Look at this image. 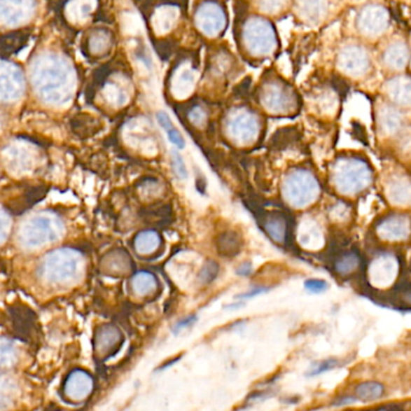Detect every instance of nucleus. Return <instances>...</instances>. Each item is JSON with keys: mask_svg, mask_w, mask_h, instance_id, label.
Returning a JSON list of instances; mask_svg holds the SVG:
<instances>
[{"mask_svg": "<svg viewBox=\"0 0 411 411\" xmlns=\"http://www.w3.org/2000/svg\"><path fill=\"white\" fill-rule=\"evenodd\" d=\"M405 302H407V305H411V293H407V297H405Z\"/></svg>", "mask_w": 411, "mask_h": 411, "instance_id": "obj_38", "label": "nucleus"}, {"mask_svg": "<svg viewBox=\"0 0 411 411\" xmlns=\"http://www.w3.org/2000/svg\"><path fill=\"white\" fill-rule=\"evenodd\" d=\"M263 105L273 112H285L293 109V95L280 87H270L263 92Z\"/></svg>", "mask_w": 411, "mask_h": 411, "instance_id": "obj_12", "label": "nucleus"}, {"mask_svg": "<svg viewBox=\"0 0 411 411\" xmlns=\"http://www.w3.org/2000/svg\"><path fill=\"white\" fill-rule=\"evenodd\" d=\"M160 237L155 231L147 230L139 233L135 238V249L141 255H152L160 246Z\"/></svg>", "mask_w": 411, "mask_h": 411, "instance_id": "obj_17", "label": "nucleus"}, {"mask_svg": "<svg viewBox=\"0 0 411 411\" xmlns=\"http://www.w3.org/2000/svg\"><path fill=\"white\" fill-rule=\"evenodd\" d=\"M390 16L380 5H368L361 10L357 18V27L362 34L377 36L385 32Z\"/></svg>", "mask_w": 411, "mask_h": 411, "instance_id": "obj_7", "label": "nucleus"}, {"mask_svg": "<svg viewBox=\"0 0 411 411\" xmlns=\"http://www.w3.org/2000/svg\"><path fill=\"white\" fill-rule=\"evenodd\" d=\"M386 93L393 105L411 106V77L397 76L386 83Z\"/></svg>", "mask_w": 411, "mask_h": 411, "instance_id": "obj_11", "label": "nucleus"}, {"mask_svg": "<svg viewBox=\"0 0 411 411\" xmlns=\"http://www.w3.org/2000/svg\"><path fill=\"white\" fill-rule=\"evenodd\" d=\"M305 286L312 293H321L328 288L326 280L323 279L305 280Z\"/></svg>", "mask_w": 411, "mask_h": 411, "instance_id": "obj_30", "label": "nucleus"}, {"mask_svg": "<svg viewBox=\"0 0 411 411\" xmlns=\"http://www.w3.org/2000/svg\"><path fill=\"white\" fill-rule=\"evenodd\" d=\"M167 132V136H169V140L171 141V144H174L177 148L182 149L184 148V146H186V141L183 139L182 134L177 130V129H174L172 127L171 130H169Z\"/></svg>", "mask_w": 411, "mask_h": 411, "instance_id": "obj_32", "label": "nucleus"}, {"mask_svg": "<svg viewBox=\"0 0 411 411\" xmlns=\"http://www.w3.org/2000/svg\"><path fill=\"white\" fill-rule=\"evenodd\" d=\"M18 349L10 340L0 338V368L10 367L18 361Z\"/></svg>", "mask_w": 411, "mask_h": 411, "instance_id": "obj_23", "label": "nucleus"}, {"mask_svg": "<svg viewBox=\"0 0 411 411\" xmlns=\"http://www.w3.org/2000/svg\"><path fill=\"white\" fill-rule=\"evenodd\" d=\"M265 291H266V288H255V290H251L249 293H242V295H238L237 298H251V297L261 295V293H265Z\"/></svg>", "mask_w": 411, "mask_h": 411, "instance_id": "obj_36", "label": "nucleus"}, {"mask_svg": "<svg viewBox=\"0 0 411 411\" xmlns=\"http://www.w3.org/2000/svg\"><path fill=\"white\" fill-rule=\"evenodd\" d=\"M360 256L356 253H347L342 255L338 261L335 263V271L340 276H350L360 267Z\"/></svg>", "mask_w": 411, "mask_h": 411, "instance_id": "obj_21", "label": "nucleus"}, {"mask_svg": "<svg viewBox=\"0 0 411 411\" xmlns=\"http://www.w3.org/2000/svg\"><path fill=\"white\" fill-rule=\"evenodd\" d=\"M375 233L387 243H403L411 237V216L407 213L385 216L375 226Z\"/></svg>", "mask_w": 411, "mask_h": 411, "instance_id": "obj_5", "label": "nucleus"}, {"mask_svg": "<svg viewBox=\"0 0 411 411\" xmlns=\"http://www.w3.org/2000/svg\"><path fill=\"white\" fill-rule=\"evenodd\" d=\"M158 288V280L154 274L149 272L137 273L132 280V293L137 296L144 297L155 293Z\"/></svg>", "mask_w": 411, "mask_h": 411, "instance_id": "obj_16", "label": "nucleus"}, {"mask_svg": "<svg viewBox=\"0 0 411 411\" xmlns=\"http://www.w3.org/2000/svg\"><path fill=\"white\" fill-rule=\"evenodd\" d=\"M18 396V386L9 377H0V410L9 407Z\"/></svg>", "mask_w": 411, "mask_h": 411, "instance_id": "obj_20", "label": "nucleus"}, {"mask_svg": "<svg viewBox=\"0 0 411 411\" xmlns=\"http://www.w3.org/2000/svg\"><path fill=\"white\" fill-rule=\"evenodd\" d=\"M93 387V377L85 370L77 369L69 374L64 386V392L69 399H71L74 402H81L92 393Z\"/></svg>", "mask_w": 411, "mask_h": 411, "instance_id": "obj_10", "label": "nucleus"}, {"mask_svg": "<svg viewBox=\"0 0 411 411\" xmlns=\"http://www.w3.org/2000/svg\"><path fill=\"white\" fill-rule=\"evenodd\" d=\"M283 195L293 207H307L320 195V184L310 171L298 169L285 177Z\"/></svg>", "mask_w": 411, "mask_h": 411, "instance_id": "obj_2", "label": "nucleus"}, {"mask_svg": "<svg viewBox=\"0 0 411 411\" xmlns=\"http://www.w3.org/2000/svg\"><path fill=\"white\" fill-rule=\"evenodd\" d=\"M326 0H305L303 4L305 16L313 21L320 20L326 13Z\"/></svg>", "mask_w": 411, "mask_h": 411, "instance_id": "obj_24", "label": "nucleus"}, {"mask_svg": "<svg viewBox=\"0 0 411 411\" xmlns=\"http://www.w3.org/2000/svg\"><path fill=\"white\" fill-rule=\"evenodd\" d=\"M196 321H197V318H196L195 315H190V316H188V318L183 319V320H181V321L177 322V323L174 325V335H179L181 332L184 331L186 328H189V327L193 326Z\"/></svg>", "mask_w": 411, "mask_h": 411, "instance_id": "obj_31", "label": "nucleus"}, {"mask_svg": "<svg viewBox=\"0 0 411 411\" xmlns=\"http://www.w3.org/2000/svg\"><path fill=\"white\" fill-rule=\"evenodd\" d=\"M204 110L202 109H194V110L191 111L190 113H189V119H190V122L195 124V125H201V124L204 123Z\"/></svg>", "mask_w": 411, "mask_h": 411, "instance_id": "obj_34", "label": "nucleus"}, {"mask_svg": "<svg viewBox=\"0 0 411 411\" xmlns=\"http://www.w3.org/2000/svg\"><path fill=\"white\" fill-rule=\"evenodd\" d=\"M350 214H351L350 207H349L348 204H343V202L335 204L332 207L331 212H330V216H331L332 219L335 221H340H340H348L349 218H350Z\"/></svg>", "mask_w": 411, "mask_h": 411, "instance_id": "obj_26", "label": "nucleus"}, {"mask_svg": "<svg viewBox=\"0 0 411 411\" xmlns=\"http://www.w3.org/2000/svg\"><path fill=\"white\" fill-rule=\"evenodd\" d=\"M251 273V263H243L241 267H238L237 274L239 276H249Z\"/></svg>", "mask_w": 411, "mask_h": 411, "instance_id": "obj_37", "label": "nucleus"}, {"mask_svg": "<svg viewBox=\"0 0 411 411\" xmlns=\"http://www.w3.org/2000/svg\"><path fill=\"white\" fill-rule=\"evenodd\" d=\"M28 40H29V33L27 32H13V33L3 35L0 38V55L8 57L13 53H18L26 45Z\"/></svg>", "mask_w": 411, "mask_h": 411, "instance_id": "obj_15", "label": "nucleus"}, {"mask_svg": "<svg viewBox=\"0 0 411 411\" xmlns=\"http://www.w3.org/2000/svg\"><path fill=\"white\" fill-rule=\"evenodd\" d=\"M265 229L274 241L279 242V243L284 241L285 236H286V223H285L284 218L277 216V214L270 216L265 221Z\"/></svg>", "mask_w": 411, "mask_h": 411, "instance_id": "obj_22", "label": "nucleus"}, {"mask_svg": "<svg viewBox=\"0 0 411 411\" xmlns=\"http://www.w3.org/2000/svg\"><path fill=\"white\" fill-rule=\"evenodd\" d=\"M399 274V261L392 253L375 255L368 266V280L377 288H390Z\"/></svg>", "mask_w": 411, "mask_h": 411, "instance_id": "obj_3", "label": "nucleus"}, {"mask_svg": "<svg viewBox=\"0 0 411 411\" xmlns=\"http://www.w3.org/2000/svg\"><path fill=\"white\" fill-rule=\"evenodd\" d=\"M331 181L335 190L342 195L358 196L372 187L373 167L363 158L340 157L332 166Z\"/></svg>", "mask_w": 411, "mask_h": 411, "instance_id": "obj_1", "label": "nucleus"}, {"mask_svg": "<svg viewBox=\"0 0 411 411\" xmlns=\"http://www.w3.org/2000/svg\"><path fill=\"white\" fill-rule=\"evenodd\" d=\"M384 195H385L386 200L394 207H410V176L396 174L389 177L385 182V186H384Z\"/></svg>", "mask_w": 411, "mask_h": 411, "instance_id": "obj_8", "label": "nucleus"}, {"mask_svg": "<svg viewBox=\"0 0 411 411\" xmlns=\"http://www.w3.org/2000/svg\"><path fill=\"white\" fill-rule=\"evenodd\" d=\"M226 129L230 137L237 144H251L259 135V119L251 111L236 110L229 116Z\"/></svg>", "mask_w": 411, "mask_h": 411, "instance_id": "obj_4", "label": "nucleus"}, {"mask_svg": "<svg viewBox=\"0 0 411 411\" xmlns=\"http://www.w3.org/2000/svg\"><path fill=\"white\" fill-rule=\"evenodd\" d=\"M218 271H219L218 265H216V263L211 261V263L204 265V270L201 271V274H200V278H201V280H202L204 283H207L208 284V283H211V281L216 279Z\"/></svg>", "mask_w": 411, "mask_h": 411, "instance_id": "obj_28", "label": "nucleus"}, {"mask_svg": "<svg viewBox=\"0 0 411 411\" xmlns=\"http://www.w3.org/2000/svg\"><path fill=\"white\" fill-rule=\"evenodd\" d=\"M124 28L129 32V34H134L137 32V28H139V22L136 20L135 16H132V15H127L125 18H124Z\"/></svg>", "mask_w": 411, "mask_h": 411, "instance_id": "obj_33", "label": "nucleus"}, {"mask_svg": "<svg viewBox=\"0 0 411 411\" xmlns=\"http://www.w3.org/2000/svg\"><path fill=\"white\" fill-rule=\"evenodd\" d=\"M375 127L379 135L385 139H392L400 135L405 127L402 111L396 105L389 104L379 107L375 115Z\"/></svg>", "mask_w": 411, "mask_h": 411, "instance_id": "obj_6", "label": "nucleus"}, {"mask_svg": "<svg viewBox=\"0 0 411 411\" xmlns=\"http://www.w3.org/2000/svg\"><path fill=\"white\" fill-rule=\"evenodd\" d=\"M157 118L160 127L165 129L166 132H169L174 127V124L171 122L170 117L166 115L165 112H159L157 115Z\"/></svg>", "mask_w": 411, "mask_h": 411, "instance_id": "obj_35", "label": "nucleus"}, {"mask_svg": "<svg viewBox=\"0 0 411 411\" xmlns=\"http://www.w3.org/2000/svg\"><path fill=\"white\" fill-rule=\"evenodd\" d=\"M385 396V386L382 382H365L357 385L354 391V399L360 402H375Z\"/></svg>", "mask_w": 411, "mask_h": 411, "instance_id": "obj_14", "label": "nucleus"}, {"mask_svg": "<svg viewBox=\"0 0 411 411\" xmlns=\"http://www.w3.org/2000/svg\"><path fill=\"white\" fill-rule=\"evenodd\" d=\"M337 365H338V361L337 360L322 361V362H319L316 365H314L313 368L310 369L309 375L315 377L319 374L325 373V372H328V370L335 368Z\"/></svg>", "mask_w": 411, "mask_h": 411, "instance_id": "obj_29", "label": "nucleus"}, {"mask_svg": "<svg viewBox=\"0 0 411 411\" xmlns=\"http://www.w3.org/2000/svg\"><path fill=\"white\" fill-rule=\"evenodd\" d=\"M340 69L351 76H362L370 68V60L365 48L348 46L340 52L338 60Z\"/></svg>", "mask_w": 411, "mask_h": 411, "instance_id": "obj_9", "label": "nucleus"}, {"mask_svg": "<svg viewBox=\"0 0 411 411\" xmlns=\"http://www.w3.org/2000/svg\"><path fill=\"white\" fill-rule=\"evenodd\" d=\"M172 167H174V174L181 179H186L188 177L187 166L184 164L183 158L179 155V153H172Z\"/></svg>", "mask_w": 411, "mask_h": 411, "instance_id": "obj_27", "label": "nucleus"}, {"mask_svg": "<svg viewBox=\"0 0 411 411\" xmlns=\"http://www.w3.org/2000/svg\"><path fill=\"white\" fill-rule=\"evenodd\" d=\"M409 58H410L409 48L407 45L402 43H392L384 53V63L394 70L405 68L409 63Z\"/></svg>", "mask_w": 411, "mask_h": 411, "instance_id": "obj_13", "label": "nucleus"}, {"mask_svg": "<svg viewBox=\"0 0 411 411\" xmlns=\"http://www.w3.org/2000/svg\"><path fill=\"white\" fill-rule=\"evenodd\" d=\"M120 338L122 335L116 327L107 326L102 328L97 338V348L99 352L109 354L111 350L117 348Z\"/></svg>", "mask_w": 411, "mask_h": 411, "instance_id": "obj_19", "label": "nucleus"}, {"mask_svg": "<svg viewBox=\"0 0 411 411\" xmlns=\"http://www.w3.org/2000/svg\"><path fill=\"white\" fill-rule=\"evenodd\" d=\"M300 237H301L302 244L308 246V248H319L323 243L322 230L313 221H308L307 223H305L303 228L301 226Z\"/></svg>", "mask_w": 411, "mask_h": 411, "instance_id": "obj_18", "label": "nucleus"}, {"mask_svg": "<svg viewBox=\"0 0 411 411\" xmlns=\"http://www.w3.org/2000/svg\"><path fill=\"white\" fill-rule=\"evenodd\" d=\"M218 246L224 255H236L239 249V238L233 232L224 233L218 242Z\"/></svg>", "mask_w": 411, "mask_h": 411, "instance_id": "obj_25", "label": "nucleus"}]
</instances>
